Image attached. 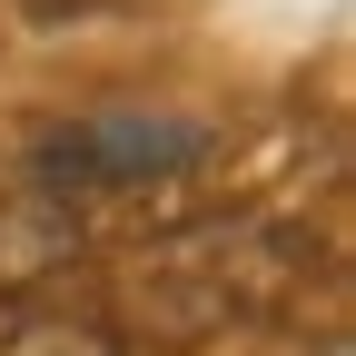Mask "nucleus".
<instances>
[{
	"mask_svg": "<svg viewBox=\"0 0 356 356\" xmlns=\"http://www.w3.org/2000/svg\"><path fill=\"white\" fill-rule=\"evenodd\" d=\"M208 159V129L178 119V109H99V119H70V129H40V188L89 198V188H149V178H178Z\"/></svg>",
	"mask_w": 356,
	"mask_h": 356,
	"instance_id": "obj_1",
	"label": "nucleus"
},
{
	"mask_svg": "<svg viewBox=\"0 0 356 356\" xmlns=\"http://www.w3.org/2000/svg\"><path fill=\"white\" fill-rule=\"evenodd\" d=\"M0 356H119L109 327H70V317H20L0 337Z\"/></svg>",
	"mask_w": 356,
	"mask_h": 356,
	"instance_id": "obj_2",
	"label": "nucleus"
}]
</instances>
